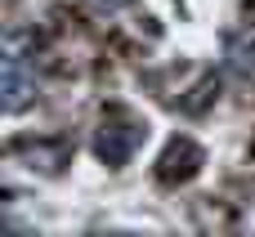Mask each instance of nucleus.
I'll list each match as a JSON object with an SVG mask.
<instances>
[{
	"label": "nucleus",
	"instance_id": "2",
	"mask_svg": "<svg viewBox=\"0 0 255 237\" xmlns=\"http://www.w3.org/2000/svg\"><path fill=\"white\" fill-rule=\"evenodd\" d=\"M13 157L27 161V170L58 175V170L67 166V157H72V143H67L63 134H54V139H18V143H13Z\"/></svg>",
	"mask_w": 255,
	"mask_h": 237
},
{
	"label": "nucleus",
	"instance_id": "1",
	"mask_svg": "<svg viewBox=\"0 0 255 237\" xmlns=\"http://www.w3.org/2000/svg\"><path fill=\"white\" fill-rule=\"evenodd\" d=\"M143 134H148V125H143L134 112L108 108L103 121H99V130H94V152H99V161H108V166H126V161L134 157V148L143 143Z\"/></svg>",
	"mask_w": 255,
	"mask_h": 237
},
{
	"label": "nucleus",
	"instance_id": "4",
	"mask_svg": "<svg viewBox=\"0 0 255 237\" xmlns=\"http://www.w3.org/2000/svg\"><path fill=\"white\" fill-rule=\"evenodd\" d=\"M31 90H36V76H27V58L18 54V45H9V54H4V112H22Z\"/></svg>",
	"mask_w": 255,
	"mask_h": 237
},
{
	"label": "nucleus",
	"instance_id": "3",
	"mask_svg": "<svg viewBox=\"0 0 255 237\" xmlns=\"http://www.w3.org/2000/svg\"><path fill=\"white\" fill-rule=\"evenodd\" d=\"M202 161L206 157H202V148L193 139H170L161 161H157V175H161V184H184V179H193L202 170Z\"/></svg>",
	"mask_w": 255,
	"mask_h": 237
},
{
	"label": "nucleus",
	"instance_id": "6",
	"mask_svg": "<svg viewBox=\"0 0 255 237\" xmlns=\"http://www.w3.org/2000/svg\"><path fill=\"white\" fill-rule=\"evenodd\" d=\"M94 4H99V9H108V13H117V9H126L130 0H94Z\"/></svg>",
	"mask_w": 255,
	"mask_h": 237
},
{
	"label": "nucleus",
	"instance_id": "5",
	"mask_svg": "<svg viewBox=\"0 0 255 237\" xmlns=\"http://www.w3.org/2000/svg\"><path fill=\"white\" fill-rule=\"evenodd\" d=\"M224 67H229L233 76H247V72L255 67V31L251 27L224 36Z\"/></svg>",
	"mask_w": 255,
	"mask_h": 237
}]
</instances>
